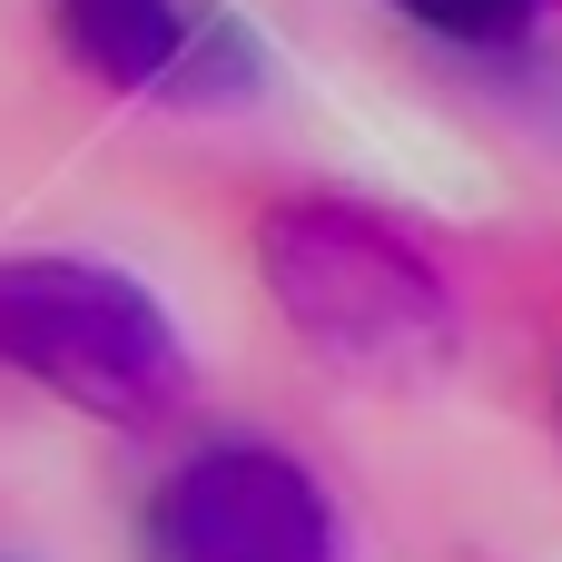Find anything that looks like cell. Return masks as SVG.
Segmentation results:
<instances>
[{"label":"cell","mask_w":562,"mask_h":562,"mask_svg":"<svg viewBox=\"0 0 562 562\" xmlns=\"http://www.w3.org/2000/svg\"><path fill=\"white\" fill-rule=\"evenodd\" d=\"M385 10H405L415 30H435V40H454V49H514L543 0H385Z\"/></svg>","instance_id":"cell-5"},{"label":"cell","mask_w":562,"mask_h":562,"mask_svg":"<svg viewBox=\"0 0 562 562\" xmlns=\"http://www.w3.org/2000/svg\"><path fill=\"white\" fill-rule=\"evenodd\" d=\"M158 562H346L326 484L277 445H207L148 504Z\"/></svg>","instance_id":"cell-3"},{"label":"cell","mask_w":562,"mask_h":562,"mask_svg":"<svg viewBox=\"0 0 562 562\" xmlns=\"http://www.w3.org/2000/svg\"><path fill=\"white\" fill-rule=\"evenodd\" d=\"M59 49L119 89V99H168V109H217L257 89V49L227 10L207 0H49Z\"/></svg>","instance_id":"cell-4"},{"label":"cell","mask_w":562,"mask_h":562,"mask_svg":"<svg viewBox=\"0 0 562 562\" xmlns=\"http://www.w3.org/2000/svg\"><path fill=\"white\" fill-rule=\"evenodd\" d=\"M0 375L99 425H168L188 405V346L158 286L99 257H0Z\"/></svg>","instance_id":"cell-2"},{"label":"cell","mask_w":562,"mask_h":562,"mask_svg":"<svg viewBox=\"0 0 562 562\" xmlns=\"http://www.w3.org/2000/svg\"><path fill=\"white\" fill-rule=\"evenodd\" d=\"M257 277L277 316L356 385H435L464 356V306L435 257L356 198H277L257 217Z\"/></svg>","instance_id":"cell-1"}]
</instances>
